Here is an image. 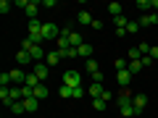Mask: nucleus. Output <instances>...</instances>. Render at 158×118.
<instances>
[{
  "mask_svg": "<svg viewBox=\"0 0 158 118\" xmlns=\"http://www.w3.org/2000/svg\"><path fill=\"white\" fill-rule=\"evenodd\" d=\"M21 50H27L29 55L34 58V61H42V58H45V50H42V45H34V42H32L29 37L21 42Z\"/></svg>",
  "mask_w": 158,
  "mask_h": 118,
  "instance_id": "nucleus-1",
  "label": "nucleus"
},
{
  "mask_svg": "<svg viewBox=\"0 0 158 118\" xmlns=\"http://www.w3.org/2000/svg\"><path fill=\"white\" fill-rule=\"evenodd\" d=\"M58 37H61V29H58L53 21L42 24V42H50V39H58Z\"/></svg>",
  "mask_w": 158,
  "mask_h": 118,
  "instance_id": "nucleus-2",
  "label": "nucleus"
},
{
  "mask_svg": "<svg viewBox=\"0 0 158 118\" xmlns=\"http://www.w3.org/2000/svg\"><path fill=\"white\" fill-rule=\"evenodd\" d=\"M63 84L71 87V89L82 87V73H79V71H63Z\"/></svg>",
  "mask_w": 158,
  "mask_h": 118,
  "instance_id": "nucleus-3",
  "label": "nucleus"
},
{
  "mask_svg": "<svg viewBox=\"0 0 158 118\" xmlns=\"http://www.w3.org/2000/svg\"><path fill=\"white\" fill-rule=\"evenodd\" d=\"M19 6L27 11L29 18H37V11H40V6H42V3H34V0H19Z\"/></svg>",
  "mask_w": 158,
  "mask_h": 118,
  "instance_id": "nucleus-4",
  "label": "nucleus"
},
{
  "mask_svg": "<svg viewBox=\"0 0 158 118\" xmlns=\"http://www.w3.org/2000/svg\"><path fill=\"white\" fill-rule=\"evenodd\" d=\"M132 89H121L118 92V97H116V102H118V108H127V105H132Z\"/></svg>",
  "mask_w": 158,
  "mask_h": 118,
  "instance_id": "nucleus-5",
  "label": "nucleus"
},
{
  "mask_svg": "<svg viewBox=\"0 0 158 118\" xmlns=\"http://www.w3.org/2000/svg\"><path fill=\"white\" fill-rule=\"evenodd\" d=\"M32 73L45 84V79H48V63H34V68H32Z\"/></svg>",
  "mask_w": 158,
  "mask_h": 118,
  "instance_id": "nucleus-6",
  "label": "nucleus"
},
{
  "mask_svg": "<svg viewBox=\"0 0 158 118\" xmlns=\"http://www.w3.org/2000/svg\"><path fill=\"white\" fill-rule=\"evenodd\" d=\"M145 105H148V97H145V95H135V97H132V108L137 110V116L145 110Z\"/></svg>",
  "mask_w": 158,
  "mask_h": 118,
  "instance_id": "nucleus-7",
  "label": "nucleus"
},
{
  "mask_svg": "<svg viewBox=\"0 0 158 118\" xmlns=\"http://www.w3.org/2000/svg\"><path fill=\"white\" fill-rule=\"evenodd\" d=\"M0 102L6 108H11L13 105V97H11V87H0Z\"/></svg>",
  "mask_w": 158,
  "mask_h": 118,
  "instance_id": "nucleus-8",
  "label": "nucleus"
},
{
  "mask_svg": "<svg viewBox=\"0 0 158 118\" xmlns=\"http://www.w3.org/2000/svg\"><path fill=\"white\" fill-rule=\"evenodd\" d=\"M24 110H27V113H34V110H37V108H40V100H37V97H24Z\"/></svg>",
  "mask_w": 158,
  "mask_h": 118,
  "instance_id": "nucleus-9",
  "label": "nucleus"
},
{
  "mask_svg": "<svg viewBox=\"0 0 158 118\" xmlns=\"http://www.w3.org/2000/svg\"><path fill=\"white\" fill-rule=\"evenodd\" d=\"M87 92H90V97H92V100H100V97H103V92H106V89H103V84L92 81V84H90V89H87Z\"/></svg>",
  "mask_w": 158,
  "mask_h": 118,
  "instance_id": "nucleus-10",
  "label": "nucleus"
},
{
  "mask_svg": "<svg viewBox=\"0 0 158 118\" xmlns=\"http://www.w3.org/2000/svg\"><path fill=\"white\" fill-rule=\"evenodd\" d=\"M116 81L121 84V89H127L129 81H132V73H129V71H118V73H116Z\"/></svg>",
  "mask_w": 158,
  "mask_h": 118,
  "instance_id": "nucleus-11",
  "label": "nucleus"
},
{
  "mask_svg": "<svg viewBox=\"0 0 158 118\" xmlns=\"http://www.w3.org/2000/svg\"><path fill=\"white\" fill-rule=\"evenodd\" d=\"M32 61H34V58L29 55L27 50H19V53H16V63H19V66H29Z\"/></svg>",
  "mask_w": 158,
  "mask_h": 118,
  "instance_id": "nucleus-12",
  "label": "nucleus"
},
{
  "mask_svg": "<svg viewBox=\"0 0 158 118\" xmlns=\"http://www.w3.org/2000/svg\"><path fill=\"white\" fill-rule=\"evenodd\" d=\"M158 24V16L156 13H145V16L140 18V26H156Z\"/></svg>",
  "mask_w": 158,
  "mask_h": 118,
  "instance_id": "nucleus-13",
  "label": "nucleus"
},
{
  "mask_svg": "<svg viewBox=\"0 0 158 118\" xmlns=\"http://www.w3.org/2000/svg\"><path fill=\"white\" fill-rule=\"evenodd\" d=\"M69 45H71V47H82V45H85L82 34H79V32H71V34H69Z\"/></svg>",
  "mask_w": 158,
  "mask_h": 118,
  "instance_id": "nucleus-14",
  "label": "nucleus"
},
{
  "mask_svg": "<svg viewBox=\"0 0 158 118\" xmlns=\"http://www.w3.org/2000/svg\"><path fill=\"white\" fill-rule=\"evenodd\" d=\"M63 58H61V53L58 50H48V66H58Z\"/></svg>",
  "mask_w": 158,
  "mask_h": 118,
  "instance_id": "nucleus-15",
  "label": "nucleus"
},
{
  "mask_svg": "<svg viewBox=\"0 0 158 118\" xmlns=\"http://www.w3.org/2000/svg\"><path fill=\"white\" fill-rule=\"evenodd\" d=\"M77 53H79L82 58H87V61H90V58H92V45H90V42H85L82 47H77Z\"/></svg>",
  "mask_w": 158,
  "mask_h": 118,
  "instance_id": "nucleus-16",
  "label": "nucleus"
},
{
  "mask_svg": "<svg viewBox=\"0 0 158 118\" xmlns=\"http://www.w3.org/2000/svg\"><path fill=\"white\" fill-rule=\"evenodd\" d=\"M95 21V18L90 16V11H79V24H82V26H87V24H92Z\"/></svg>",
  "mask_w": 158,
  "mask_h": 118,
  "instance_id": "nucleus-17",
  "label": "nucleus"
},
{
  "mask_svg": "<svg viewBox=\"0 0 158 118\" xmlns=\"http://www.w3.org/2000/svg\"><path fill=\"white\" fill-rule=\"evenodd\" d=\"M127 24H129V18H127L124 13H121V16H116V18H113V26H116V29H127Z\"/></svg>",
  "mask_w": 158,
  "mask_h": 118,
  "instance_id": "nucleus-18",
  "label": "nucleus"
},
{
  "mask_svg": "<svg viewBox=\"0 0 158 118\" xmlns=\"http://www.w3.org/2000/svg\"><path fill=\"white\" fill-rule=\"evenodd\" d=\"M34 97H37V100L42 102V100H45V97H48V87H45V84H40L37 89H34Z\"/></svg>",
  "mask_w": 158,
  "mask_h": 118,
  "instance_id": "nucleus-19",
  "label": "nucleus"
},
{
  "mask_svg": "<svg viewBox=\"0 0 158 118\" xmlns=\"http://www.w3.org/2000/svg\"><path fill=\"white\" fill-rule=\"evenodd\" d=\"M13 81H11V71H3L0 73V87H11Z\"/></svg>",
  "mask_w": 158,
  "mask_h": 118,
  "instance_id": "nucleus-20",
  "label": "nucleus"
},
{
  "mask_svg": "<svg viewBox=\"0 0 158 118\" xmlns=\"http://www.w3.org/2000/svg\"><path fill=\"white\" fill-rule=\"evenodd\" d=\"M108 13H111L113 18H116V16H121V3H111V6H108Z\"/></svg>",
  "mask_w": 158,
  "mask_h": 118,
  "instance_id": "nucleus-21",
  "label": "nucleus"
},
{
  "mask_svg": "<svg viewBox=\"0 0 158 118\" xmlns=\"http://www.w3.org/2000/svg\"><path fill=\"white\" fill-rule=\"evenodd\" d=\"M61 53V58H77L79 53H77V47H66V50H58Z\"/></svg>",
  "mask_w": 158,
  "mask_h": 118,
  "instance_id": "nucleus-22",
  "label": "nucleus"
},
{
  "mask_svg": "<svg viewBox=\"0 0 158 118\" xmlns=\"http://www.w3.org/2000/svg\"><path fill=\"white\" fill-rule=\"evenodd\" d=\"M118 110H121V116H124V118H132V116H137V110H135L132 105H127V108H118Z\"/></svg>",
  "mask_w": 158,
  "mask_h": 118,
  "instance_id": "nucleus-23",
  "label": "nucleus"
},
{
  "mask_svg": "<svg viewBox=\"0 0 158 118\" xmlns=\"http://www.w3.org/2000/svg\"><path fill=\"white\" fill-rule=\"evenodd\" d=\"M129 73H137V71H142V63L140 61H129V68H127Z\"/></svg>",
  "mask_w": 158,
  "mask_h": 118,
  "instance_id": "nucleus-24",
  "label": "nucleus"
},
{
  "mask_svg": "<svg viewBox=\"0 0 158 118\" xmlns=\"http://www.w3.org/2000/svg\"><path fill=\"white\" fill-rule=\"evenodd\" d=\"M58 95H61V97H74V89H71V87H66V84H63L61 89H58Z\"/></svg>",
  "mask_w": 158,
  "mask_h": 118,
  "instance_id": "nucleus-25",
  "label": "nucleus"
},
{
  "mask_svg": "<svg viewBox=\"0 0 158 118\" xmlns=\"http://www.w3.org/2000/svg\"><path fill=\"white\" fill-rule=\"evenodd\" d=\"M113 66H116V71H127V68H129V63H127L124 58H118V61L113 63Z\"/></svg>",
  "mask_w": 158,
  "mask_h": 118,
  "instance_id": "nucleus-26",
  "label": "nucleus"
},
{
  "mask_svg": "<svg viewBox=\"0 0 158 118\" xmlns=\"http://www.w3.org/2000/svg\"><path fill=\"white\" fill-rule=\"evenodd\" d=\"M135 34V32H140V21H129V24H127V34Z\"/></svg>",
  "mask_w": 158,
  "mask_h": 118,
  "instance_id": "nucleus-27",
  "label": "nucleus"
},
{
  "mask_svg": "<svg viewBox=\"0 0 158 118\" xmlns=\"http://www.w3.org/2000/svg\"><path fill=\"white\" fill-rule=\"evenodd\" d=\"M66 47H71V45H69V37L61 34V37H58V50H66Z\"/></svg>",
  "mask_w": 158,
  "mask_h": 118,
  "instance_id": "nucleus-28",
  "label": "nucleus"
},
{
  "mask_svg": "<svg viewBox=\"0 0 158 118\" xmlns=\"http://www.w3.org/2000/svg\"><path fill=\"white\" fill-rule=\"evenodd\" d=\"M92 108H95V110H106L108 102H106V100H92Z\"/></svg>",
  "mask_w": 158,
  "mask_h": 118,
  "instance_id": "nucleus-29",
  "label": "nucleus"
},
{
  "mask_svg": "<svg viewBox=\"0 0 158 118\" xmlns=\"http://www.w3.org/2000/svg\"><path fill=\"white\" fill-rule=\"evenodd\" d=\"M140 58H142V53L137 50V47H132L129 50V61H140Z\"/></svg>",
  "mask_w": 158,
  "mask_h": 118,
  "instance_id": "nucleus-30",
  "label": "nucleus"
},
{
  "mask_svg": "<svg viewBox=\"0 0 158 118\" xmlns=\"http://www.w3.org/2000/svg\"><path fill=\"white\" fill-rule=\"evenodd\" d=\"M140 63H142V68H150V66H153V58H150V55H142Z\"/></svg>",
  "mask_w": 158,
  "mask_h": 118,
  "instance_id": "nucleus-31",
  "label": "nucleus"
},
{
  "mask_svg": "<svg viewBox=\"0 0 158 118\" xmlns=\"http://www.w3.org/2000/svg\"><path fill=\"white\" fill-rule=\"evenodd\" d=\"M11 110H13V113H27V110H24V102H21V100H19V102H13V105H11Z\"/></svg>",
  "mask_w": 158,
  "mask_h": 118,
  "instance_id": "nucleus-32",
  "label": "nucleus"
},
{
  "mask_svg": "<svg viewBox=\"0 0 158 118\" xmlns=\"http://www.w3.org/2000/svg\"><path fill=\"white\" fill-rule=\"evenodd\" d=\"M87 71H90V73H98V63L92 61V58H90V61H87Z\"/></svg>",
  "mask_w": 158,
  "mask_h": 118,
  "instance_id": "nucleus-33",
  "label": "nucleus"
},
{
  "mask_svg": "<svg viewBox=\"0 0 158 118\" xmlns=\"http://www.w3.org/2000/svg\"><path fill=\"white\" fill-rule=\"evenodd\" d=\"M11 11V3H8V0H0V13H8Z\"/></svg>",
  "mask_w": 158,
  "mask_h": 118,
  "instance_id": "nucleus-34",
  "label": "nucleus"
},
{
  "mask_svg": "<svg viewBox=\"0 0 158 118\" xmlns=\"http://www.w3.org/2000/svg\"><path fill=\"white\" fill-rule=\"evenodd\" d=\"M137 8H142V11H145V8H150V0H137Z\"/></svg>",
  "mask_w": 158,
  "mask_h": 118,
  "instance_id": "nucleus-35",
  "label": "nucleus"
},
{
  "mask_svg": "<svg viewBox=\"0 0 158 118\" xmlns=\"http://www.w3.org/2000/svg\"><path fill=\"white\" fill-rule=\"evenodd\" d=\"M92 81H98V84H103V73L98 71V73H92Z\"/></svg>",
  "mask_w": 158,
  "mask_h": 118,
  "instance_id": "nucleus-36",
  "label": "nucleus"
},
{
  "mask_svg": "<svg viewBox=\"0 0 158 118\" xmlns=\"http://www.w3.org/2000/svg\"><path fill=\"white\" fill-rule=\"evenodd\" d=\"M150 8H158V0H150Z\"/></svg>",
  "mask_w": 158,
  "mask_h": 118,
  "instance_id": "nucleus-37",
  "label": "nucleus"
}]
</instances>
